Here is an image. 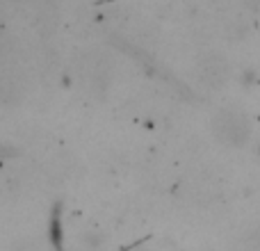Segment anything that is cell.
Listing matches in <instances>:
<instances>
[{
	"instance_id": "1",
	"label": "cell",
	"mask_w": 260,
	"mask_h": 251,
	"mask_svg": "<svg viewBox=\"0 0 260 251\" xmlns=\"http://www.w3.org/2000/svg\"><path fill=\"white\" fill-rule=\"evenodd\" d=\"M212 133L219 142L229 144V146H242L249 139V121L242 112L235 110H219L212 119Z\"/></svg>"
},
{
	"instance_id": "2",
	"label": "cell",
	"mask_w": 260,
	"mask_h": 251,
	"mask_svg": "<svg viewBox=\"0 0 260 251\" xmlns=\"http://www.w3.org/2000/svg\"><path fill=\"white\" fill-rule=\"evenodd\" d=\"M199 78H201L208 87H221L229 80V62L217 53L206 55V57L199 62Z\"/></svg>"
},
{
	"instance_id": "3",
	"label": "cell",
	"mask_w": 260,
	"mask_h": 251,
	"mask_svg": "<svg viewBox=\"0 0 260 251\" xmlns=\"http://www.w3.org/2000/svg\"><path fill=\"white\" fill-rule=\"evenodd\" d=\"M53 242L57 251H62V233H59V217L53 215Z\"/></svg>"
}]
</instances>
